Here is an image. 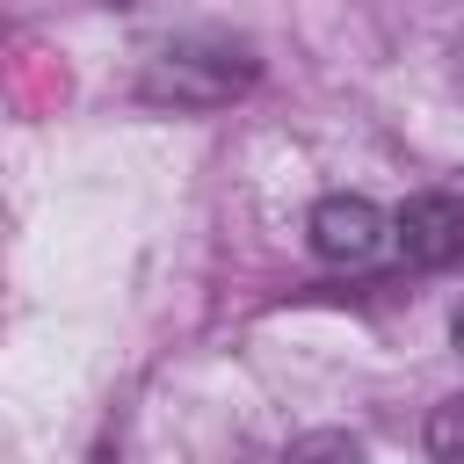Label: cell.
<instances>
[{
  "label": "cell",
  "instance_id": "obj_3",
  "mask_svg": "<svg viewBox=\"0 0 464 464\" xmlns=\"http://www.w3.org/2000/svg\"><path fill=\"white\" fill-rule=\"evenodd\" d=\"M392 232H399V254H406L413 268H450V261H464V203L442 196V188L406 196L399 218H392Z\"/></svg>",
  "mask_w": 464,
  "mask_h": 464
},
{
  "label": "cell",
  "instance_id": "obj_5",
  "mask_svg": "<svg viewBox=\"0 0 464 464\" xmlns=\"http://www.w3.org/2000/svg\"><path fill=\"white\" fill-rule=\"evenodd\" d=\"M428 457L435 464H464V392L428 413Z\"/></svg>",
  "mask_w": 464,
  "mask_h": 464
},
{
  "label": "cell",
  "instance_id": "obj_2",
  "mask_svg": "<svg viewBox=\"0 0 464 464\" xmlns=\"http://www.w3.org/2000/svg\"><path fill=\"white\" fill-rule=\"evenodd\" d=\"M304 239L326 268H377L384 246H399L392 218L370 203V196H319L312 218H304Z\"/></svg>",
  "mask_w": 464,
  "mask_h": 464
},
{
  "label": "cell",
  "instance_id": "obj_1",
  "mask_svg": "<svg viewBox=\"0 0 464 464\" xmlns=\"http://www.w3.org/2000/svg\"><path fill=\"white\" fill-rule=\"evenodd\" d=\"M138 87H145V102H167V109H218L254 87V51L225 44V36H181L145 58Z\"/></svg>",
  "mask_w": 464,
  "mask_h": 464
},
{
  "label": "cell",
  "instance_id": "obj_4",
  "mask_svg": "<svg viewBox=\"0 0 464 464\" xmlns=\"http://www.w3.org/2000/svg\"><path fill=\"white\" fill-rule=\"evenodd\" d=\"M283 464H370V457H362L355 435H341V428H312V435H297V442L283 450Z\"/></svg>",
  "mask_w": 464,
  "mask_h": 464
},
{
  "label": "cell",
  "instance_id": "obj_6",
  "mask_svg": "<svg viewBox=\"0 0 464 464\" xmlns=\"http://www.w3.org/2000/svg\"><path fill=\"white\" fill-rule=\"evenodd\" d=\"M450 341H457V355H464V304H457V319H450Z\"/></svg>",
  "mask_w": 464,
  "mask_h": 464
}]
</instances>
